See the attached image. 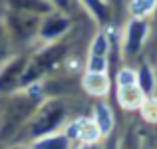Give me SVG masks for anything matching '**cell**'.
Instances as JSON below:
<instances>
[{
	"mask_svg": "<svg viewBox=\"0 0 157 149\" xmlns=\"http://www.w3.org/2000/svg\"><path fill=\"white\" fill-rule=\"evenodd\" d=\"M139 111H141V115H143L145 121L157 123V97H153V96L145 97L143 103H141V107H139Z\"/></svg>",
	"mask_w": 157,
	"mask_h": 149,
	"instance_id": "8992f818",
	"label": "cell"
},
{
	"mask_svg": "<svg viewBox=\"0 0 157 149\" xmlns=\"http://www.w3.org/2000/svg\"><path fill=\"white\" fill-rule=\"evenodd\" d=\"M157 0H131L129 2V12L133 18H145L151 10L155 8Z\"/></svg>",
	"mask_w": 157,
	"mask_h": 149,
	"instance_id": "5b68a950",
	"label": "cell"
},
{
	"mask_svg": "<svg viewBox=\"0 0 157 149\" xmlns=\"http://www.w3.org/2000/svg\"><path fill=\"white\" fill-rule=\"evenodd\" d=\"M107 36L104 34V32H100V34L96 36V40H94L92 44V56H107Z\"/></svg>",
	"mask_w": 157,
	"mask_h": 149,
	"instance_id": "ba28073f",
	"label": "cell"
},
{
	"mask_svg": "<svg viewBox=\"0 0 157 149\" xmlns=\"http://www.w3.org/2000/svg\"><path fill=\"white\" fill-rule=\"evenodd\" d=\"M137 72H135L133 68H121L117 72V88H121V86H133L137 84Z\"/></svg>",
	"mask_w": 157,
	"mask_h": 149,
	"instance_id": "52a82bcc",
	"label": "cell"
},
{
	"mask_svg": "<svg viewBox=\"0 0 157 149\" xmlns=\"http://www.w3.org/2000/svg\"><path fill=\"white\" fill-rule=\"evenodd\" d=\"M145 92L139 84H133V86H121L117 88V101L121 107L125 109H139L145 99Z\"/></svg>",
	"mask_w": 157,
	"mask_h": 149,
	"instance_id": "6da1fadb",
	"label": "cell"
},
{
	"mask_svg": "<svg viewBox=\"0 0 157 149\" xmlns=\"http://www.w3.org/2000/svg\"><path fill=\"white\" fill-rule=\"evenodd\" d=\"M80 125H82V119H78V121H74L72 125H70V129H68L70 137H78V133H80Z\"/></svg>",
	"mask_w": 157,
	"mask_h": 149,
	"instance_id": "30bf717a",
	"label": "cell"
},
{
	"mask_svg": "<svg viewBox=\"0 0 157 149\" xmlns=\"http://www.w3.org/2000/svg\"><path fill=\"white\" fill-rule=\"evenodd\" d=\"M96 123L100 127L101 135H107L113 127V115H111V109L107 103H98L96 105Z\"/></svg>",
	"mask_w": 157,
	"mask_h": 149,
	"instance_id": "3957f363",
	"label": "cell"
},
{
	"mask_svg": "<svg viewBox=\"0 0 157 149\" xmlns=\"http://www.w3.org/2000/svg\"><path fill=\"white\" fill-rule=\"evenodd\" d=\"M4 54V36H2V32H0V56Z\"/></svg>",
	"mask_w": 157,
	"mask_h": 149,
	"instance_id": "7c38bea8",
	"label": "cell"
},
{
	"mask_svg": "<svg viewBox=\"0 0 157 149\" xmlns=\"http://www.w3.org/2000/svg\"><path fill=\"white\" fill-rule=\"evenodd\" d=\"M80 149H100V147H98L96 143H84V145H82Z\"/></svg>",
	"mask_w": 157,
	"mask_h": 149,
	"instance_id": "8fae6325",
	"label": "cell"
},
{
	"mask_svg": "<svg viewBox=\"0 0 157 149\" xmlns=\"http://www.w3.org/2000/svg\"><path fill=\"white\" fill-rule=\"evenodd\" d=\"M82 84H84V90L90 96L104 97L109 92V78H107L105 72H88L82 80Z\"/></svg>",
	"mask_w": 157,
	"mask_h": 149,
	"instance_id": "7a4b0ae2",
	"label": "cell"
},
{
	"mask_svg": "<svg viewBox=\"0 0 157 149\" xmlns=\"http://www.w3.org/2000/svg\"><path fill=\"white\" fill-rule=\"evenodd\" d=\"M107 70V56H92L88 60V72H105Z\"/></svg>",
	"mask_w": 157,
	"mask_h": 149,
	"instance_id": "9c48e42d",
	"label": "cell"
},
{
	"mask_svg": "<svg viewBox=\"0 0 157 149\" xmlns=\"http://www.w3.org/2000/svg\"><path fill=\"white\" fill-rule=\"evenodd\" d=\"M100 137H101V131H100V127H98V123L92 121V119H82L78 139L84 141V143H98Z\"/></svg>",
	"mask_w": 157,
	"mask_h": 149,
	"instance_id": "277c9868",
	"label": "cell"
}]
</instances>
